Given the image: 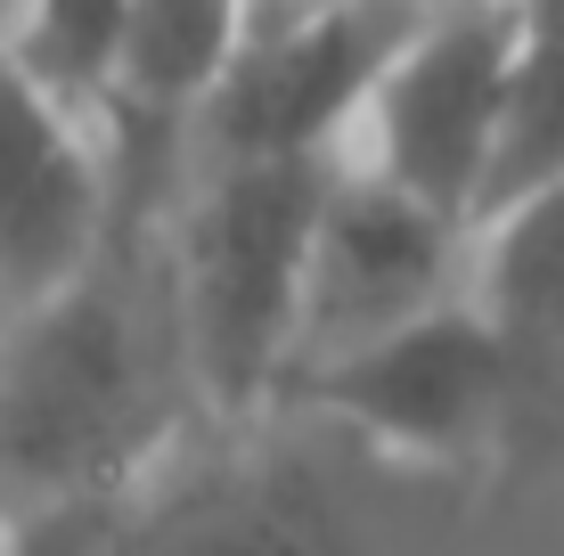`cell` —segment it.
<instances>
[{"label": "cell", "instance_id": "obj_7", "mask_svg": "<svg viewBox=\"0 0 564 556\" xmlns=\"http://www.w3.org/2000/svg\"><path fill=\"white\" fill-rule=\"evenodd\" d=\"M458 295H475V238H466L458 221L410 205L401 188H384L377 172H360L344 156L336 181H327L319 229H311L286 393H295L303 377L368 352V344L434 319L442 303H458Z\"/></svg>", "mask_w": 564, "mask_h": 556}, {"label": "cell", "instance_id": "obj_2", "mask_svg": "<svg viewBox=\"0 0 564 556\" xmlns=\"http://www.w3.org/2000/svg\"><path fill=\"white\" fill-rule=\"evenodd\" d=\"M410 483L336 426L279 410L205 426L115 500L9 532V556H384Z\"/></svg>", "mask_w": 564, "mask_h": 556}, {"label": "cell", "instance_id": "obj_6", "mask_svg": "<svg viewBox=\"0 0 564 556\" xmlns=\"http://www.w3.org/2000/svg\"><path fill=\"white\" fill-rule=\"evenodd\" d=\"M516 33L523 9H417V33L384 66L352 140L360 172H377L384 188H401L425 214L458 221L466 238H475L482 181H491Z\"/></svg>", "mask_w": 564, "mask_h": 556}, {"label": "cell", "instance_id": "obj_3", "mask_svg": "<svg viewBox=\"0 0 564 556\" xmlns=\"http://www.w3.org/2000/svg\"><path fill=\"white\" fill-rule=\"evenodd\" d=\"M336 164H197L172 205L188 369L213 426H262L295 369L303 271Z\"/></svg>", "mask_w": 564, "mask_h": 556}, {"label": "cell", "instance_id": "obj_5", "mask_svg": "<svg viewBox=\"0 0 564 556\" xmlns=\"http://www.w3.org/2000/svg\"><path fill=\"white\" fill-rule=\"evenodd\" d=\"M516 401H523V377H516L508 336L482 319L475 295H458L417 328L303 377L279 410L319 417V426H336L344 443H360L368 458H384L401 475H442L491 450L508 434Z\"/></svg>", "mask_w": 564, "mask_h": 556}, {"label": "cell", "instance_id": "obj_10", "mask_svg": "<svg viewBox=\"0 0 564 556\" xmlns=\"http://www.w3.org/2000/svg\"><path fill=\"white\" fill-rule=\"evenodd\" d=\"M564 188V9H523L516 33V74H508V107H499V148H491V181H482V214L475 238L499 229L523 205Z\"/></svg>", "mask_w": 564, "mask_h": 556}, {"label": "cell", "instance_id": "obj_8", "mask_svg": "<svg viewBox=\"0 0 564 556\" xmlns=\"http://www.w3.org/2000/svg\"><path fill=\"white\" fill-rule=\"evenodd\" d=\"M107 221V148L17 66L0 33V295L25 312L74 262L90 254Z\"/></svg>", "mask_w": 564, "mask_h": 556}, {"label": "cell", "instance_id": "obj_9", "mask_svg": "<svg viewBox=\"0 0 564 556\" xmlns=\"http://www.w3.org/2000/svg\"><path fill=\"white\" fill-rule=\"evenodd\" d=\"M475 303L508 336L523 393L564 377V188L475 238Z\"/></svg>", "mask_w": 564, "mask_h": 556}, {"label": "cell", "instance_id": "obj_11", "mask_svg": "<svg viewBox=\"0 0 564 556\" xmlns=\"http://www.w3.org/2000/svg\"><path fill=\"white\" fill-rule=\"evenodd\" d=\"M229 50H238V9H131L107 123H164L197 140V115L221 83Z\"/></svg>", "mask_w": 564, "mask_h": 556}, {"label": "cell", "instance_id": "obj_4", "mask_svg": "<svg viewBox=\"0 0 564 556\" xmlns=\"http://www.w3.org/2000/svg\"><path fill=\"white\" fill-rule=\"evenodd\" d=\"M417 9H238V50L197 115V164H344Z\"/></svg>", "mask_w": 564, "mask_h": 556}, {"label": "cell", "instance_id": "obj_12", "mask_svg": "<svg viewBox=\"0 0 564 556\" xmlns=\"http://www.w3.org/2000/svg\"><path fill=\"white\" fill-rule=\"evenodd\" d=\"M0 33H9L17 66H25L83 131L107 123L131 9H25V17H0Z\"/></svg>", "mask_w": 564, "mask_h": 556}, {"label": "cell", "instance_id": "obj_1", "mask_svg": "<svg viewBox=\"0 0 564 556\" xmlns=\"http://www.w3.org/2000/svg\"><path fill=\"white\" fill-rule=\"evenodd\" d=\"M107 221L74 279L0 328V515L9 532L99 508L213 426L188 369L172 205L188 131L107 123Z\"/></svg>", "mask_w": 564, "mask_h": 556}, {"label": "cell", "instance_id": "obj_13", "mask_svg": "<svg viewBox=\"0 0 564 556\" xmlns=\"http://www.w3.org/2000/svg\"><path fill=\"white\" fill-rule=\"evenodd\" d=\"M0 556H9V515H0Z\"/></svg>", "mask_w": 564, "mask_h": 556}]
</instances>
